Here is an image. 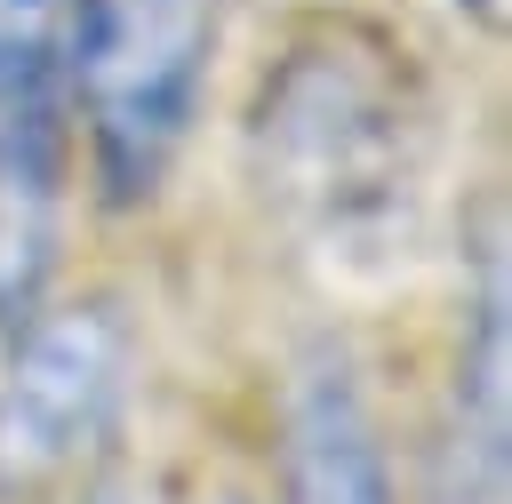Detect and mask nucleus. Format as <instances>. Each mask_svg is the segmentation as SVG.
Instances as JSON below:
<instances>
[{"label": "nucleus", "mask_w": 512, "mask_h": 504, "mask_svg": "<svg viewBox=\"0 0 512 504\" xmlns=\"http://www.w3.org/2000/svg\"><path fill=\"white\" fill-rule=\"evenodd\" d=\"M272 504H400L384 416L344 344L296 352V368L280 384Z\"/></svg>", "instance_id": "4"}, {"label": "nucleus", "mask_w": 512, "mask_h": 504, "mask_svg": "<svg viewBox=\"0 0 512 504\" xmlns=\"http://www.w3.org/2000/svg\"><path fill=\"white\" fill-rule=\"evenodd\" d=\"M512 320H504V224L488 216L480 240V288H464V336H456V448L480 456V488L504 504V408H512Z\"/></svg>", "instance_id": "5"}, {"label": "nucleus", "mask_w": 512, "mask_h": 504, "mask_svg": "<svg viewBox=\"0 0 512 504\" xmlns=\"http://www.w3.org/2000/svg\"><path fill=\"white\" fill-rule=\"evenodd\" d=\"M224 0H56V112L112 200H152L208 104Z\"/></svg>", "instance_id": "2"}, {"label": "nucleus", "mask_w": 512, "mask_h": 504, "mask_svg": "<svg viewBox=\"0 0 512 504\" xmlns=\"http://www.w3.org/2000/svg\"><path fill=\"white\" fill-rule=\"evenodd\" d=\"M56 120V0H0V136Z\"/></svg>", "instance_id": "6"}, {"label": "nucleus", "mask_w": 512, "mask_h": 504, "mask_svg": "<svg viewBox=\"0 0 512 504\" xmlns=\"http://www.w3.org/2000/svg\"><path fill=\"white\" fill-rule=\"evenodd\" d=\"M432 144L440 120L424 72L360 16L296 24L264 56L240 120L256 200L304 256L336 272H384L408 256L432 192Z\"/></svg>", "instance_id": "1"}, {"label": "nucleus", "mask_w": 512, "mask_h": 504, "mask_svg": "<svg viewBox=\"0 0 512 504\" xmlns=\"http://www.w3.org/2000/svg\"><path fill=\"white\" fill-rule=\"evenodd\" d=\"M448 16H456V24H472L480 40H504V24H512V0H448Z\"/></svg>", "instance_id": "7"}, {"label": "nucleus", "mask_w": 512, "mask_h": 504, "mask_svg": "<svg viewBox=\"0 0 512 504\" xmlns=\"http://www.w3.org/2000/svg\"><path fill=\"white\" fill-rule=\"evenodd\" d=\"M136 344L112 304H40L0 360V488H96L128 416Z\"/></svg>", "instance_id": "3"}]
</instances>
